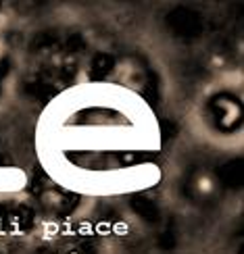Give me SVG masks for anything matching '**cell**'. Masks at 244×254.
<instances>
[{
  "instance_id": "1",
  "label": "cell",
  "mask_w": 244,
  "mask_h": 254,
  "mask_svg": "<svg viewBox=\"0 0 244 254\" xmlns=\"http://www.w3.org/2000/svg\"><path fill=\"white\" fill-rule=\"evenodd\" d=\"M211 109H213V117L219 129L232 131L236 129L242 121V107L240 102L230 96V94H219L217 98L211 100Z\"/></svg>"
},
{
  "instance_id": "2",
  "label": "cell",
  "mask_w": 244,
  "mask_h": 254,
  "mask_svg": "<svg viewBox=\"0 0 244 254\" xmlns=\"http://www.w3.org/2000/svg\"><path fill=\"white\" fill-rule=\"evenodd\" d=\"M167 25L171 27L179 38L184 40H194L203 31V19L198 13L190 8H175L167 15Z\"/></svg>"
},
{
  "instance_id": "3",
  "label": "cell",
  "mask_w": 244,
  "mask_h": 254,
  "mask_svg": "<svg viewBox=\"0 0 244 254\" xmlns=\"http://www.w3.org/2000/svg\"><path fill=\"white\" fill-rule=\"evenodd\" d=\"M0 219L4 221V225L8 229H29L34 223V210L29 206L17 204V206H8L2 210Z\"/></svg>"
},
{
  "instance_id": "4",
  "label": "cell",
  "mask_w": 244,
  "mask_h": 254,
  "mask_svg": "<svg viewBox=\"0 0 244 254\" xmlns=\"http://www.w3.org/2000/svg\"><path fill=\"white\" fill-rule=\"evenodd\" d=\"M219 182L224 184L226 188H232V190H238L242 188L244 184V171H242V161L240 158H234V161L226 163L224 167H219Z\"/></svg>"
},
{
  "instance_id": "5",
  "label": "cell",
  "mask_w": 244,
  "mask_h": 254,
  "mask_svg": "<svg viewBox=\"0 0 244 254\" xmlns=\"http://www.w3.org/2000/svg\"><path fill=\"white\" fill-rule=\"evenodd\" d=\"M130 204H132V208H134L144 221H148V223H157V221L161 219V213H159L157 204L153 202V200H148L146 196H140V194L132 196V198H130Z\"/></svg>"
},
{
  "instance_id": "6",
  "label": "cell",
  "mask_w": 244,
  "mask_h": 254,
  "mask_svg": "<svg viewBox=\"0 0 244 254\" xmlns=\"http://www.w3.org/2000/svg\"><path fill=\"white\" fill-rule=\"evenodd\" d=\"M115 67V59L107 52H98V55H94L92 63H90V71H92V79H102L107 77L111 69Z\"/></svg>"
},
{
  "instance_id": "7",
  "label": "cell",
  "mask_w": 244,
  "mask_h": 254,
  "mask_svg": "<svg viewBox=\"0 0 244 254\" xmlns=\"http://www.w3.org/2000/svg\"><path fill=\"white\" fill-rule=\"evenodd\" d=\"M78 202H80V196L78 194H71V192H63L61 194V202L57 204L59 206V217H67L69 213L78 208Z\"/></svg>"
},
{
  "instance_id": "8",
  "label": "cell",
  "mask_w": 244,
  "mask_h": 254,
  "mask_svg": "<svg viewBox=\"0 0 244 254\" xmlns=\"http://www.w3.org/2000/svg\"><path fill=\"white\" fill-rule=\"evenodd\" d=\"M83 48H86V40H83L81 34H71L65 40V50L69 55H78V52H81Z\"/></svg>"
},
{
  "instance_id": "9",
  "label": "cell",
  "mask_w": 244,
  "mask_h": 254,
  "mask_svg": "<svg viewBox=\"0 0 244 254\" xmlns=\"http://www.w3.org/2000/svg\"><path fill=\"white\" fill-rule=\"evenodd\" d=\"M57 44V38L52 31H42L34 38V48H52Z\"/></svg>"
},
{
  "instance_id": "10",
  "label": "cell",
  "mask_w": 244,
  "mask_h": 254,
  "mask_svg": "<svg viewBox=\"0 0 244 254\" xmlns=\"http://www.w3.org/2000/svg\"><path fill=\"white\" fill-rule=\"evenodd\" d=\"M144 96L148 98V102H157V96H159V88H157V77L153 75V73H148V81L144 86Z\"/></svg>"
},
{
  "instance_id": "11",
  "label": "cell",
  "mask_w": 244,
  "mask_h": 254,
  "mask_svg": "<svg viewBox=\"0 0 244 254\" xmlns=\"http://www.w3.org/2000/svg\"><path fill=\"white\" fill-rule=\"evenodd\" d=\"M159 244H161V248H173L175 246V238H173V234L171 231H165V234L161 236V240H159Z\"/></svg>"
},
{
  "instance_id": "12",
  "label": "cell",
  "mask_w": 244,
  "mask_h": 254,
  "mask_svg": "<svg viewBox=\"0 0 244 254\" xmlns=\"http://www.w3.org/2000/svg\"><path fill=\"white\" fill-rule=\"evenodd\" d=\"M173 133H175V125H171V121H165L163 123V137L165 140H171Z\"/></svg>"
},
{
  "instance_id": "13",
  "label": "cell",
  "mask_w": 244,
  "mask_h": 254,
  "mask_svg": "<svg viewBox=\"0 0 244 254\" xmlns=\"http://www.w3.org/2000/svg\"><path fill=\"white\" fill-rule=\"evenodd\" d=\"M8 69H10V61L8 59H0V79L6 75Z\"/></svg>"
}]
</instances>
